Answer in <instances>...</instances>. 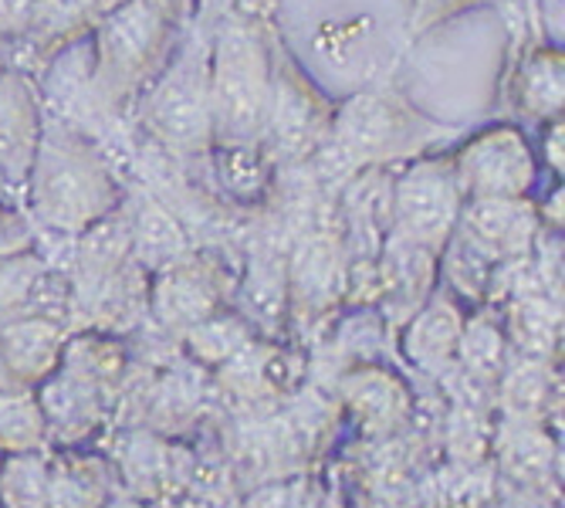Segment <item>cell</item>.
Listing matches in <instances>:
<instances>
[{
  "mask_svg": "<svg viewBox=\"0 0 565 508\" xmlns=\"http://www.w3.org/2000/svg\"><path fill=\"white\" fill-rule=\"evenodd\" d=\"M44 268H47V258L31 251V244L0 254V322L28 313L31 292Z\"/></svg>",
  "mask_w": 565,
  "mask_h": 508,
  "instance_id": "e0dca14e",
  "label": "cell"
},
{
  "mask_svg": "<svg viewBox=\"0 0 565 508\" xmlns=\"http://www.w3.org/2000/svg\"><path fill=\"white\" fill-rule=\"evenodd\" d=\"M44 133V102L38 78L8 68L0 72V177L18 193L24 208V183Z\"/></svg>",
  "mask_w": 565,
  "mask_h": 508,
  "instance_id": "30bf717a",
  "label": "cell"
},
{
  "mask_svg": "<svg viewBox=\"0 0 565 508\" xmlns=\"http://www.w3.org/2000/svg\"><path fill=\"white\" fill-rule=\"evenodd\" d=\"M457 342H460L457 309L444 295H437L427 309L414 319V326H409L406 349L424 367H444L450 360V352L457 349Z\"/></svg>",
  "mask_w": 565,
  "mask_h": 508,
  "instance_id": "2e32d148",
  "label": "cell"
},
{
  "mask_svg": "<svg viewBox=\"0 0 565 508\" xmlns=\"http://www.w3.org/2000/svg\"><path fill=\"white\" fill-rule=\"evenodd\" d=\"M183 31L163 21L146 0H122L88 34V95L95 119L132 123L146 88L167 68Z\"/></svg>",
  "mask_w": 565,
  "mask_h": 508,
  "instance_id": "3957f363",
  "label": "cell"
},
{
  "mask_svg": "<svg viewBox=\"0 0 565 508\" xmlns=\"http://www.w3.org/2000/svg\"><path fill=\"white\" fill-rule=\"evenodd\" d=\"M234 8V0H196V18L200 24H214L217 18H224Z\"/></svg>",
  "mask_w": 565,
  "mask_h": 508,
  "instance_id": "cb8c5ba5",
  "label": "cell"
},
{
  "mask_svg": "<svg viewBox=\"0 0 565 508\" xmlns=\"http://www.w3.org/2000/svg\"><path fill=\"white\" fill-rule=\"evenodd\" d=\"M460 356H465L468 377H494L501 367V332L488 322V319H475L468 329H460V342H457Z\"/></svg>",
  "mask_w": 565,
  "mask_h": 508,
  "instance_id": "ac0fdd59",
  "label": "cell"
},
{
  "mask_svg": "<svg viewBox=\"0 0 565 508\" xmlns=\"http://www.w3.org/2000/svg\"><path fill=\"white\" fill-rule=\"evenodd\" d=\"M525 8H529V18H532V24L539 28V8H535V0H525Z\"/></svg>",
  "mask_w": 565,
  "mask_h": 508,
  "instance_id": "4316f807",
  "label": "cell"
},
{
  "mask_svg": "<svg viewBox=\"0 0 565 508\" xmlns=\"http://www.w3.org/2000/svg\"><path fill=\"white\" fill-rule=\"evenodd\" d=\"M211 177L221 187V200L231 208H268L278 170L265 157L262 142H214L207 152Z\"/></svg>",
  "mask_w": 565,
  "mask_h": 508,
  "instance_id": "5bb4252c",
  "label": "cell"
},
{
  "mask_svg": "<svg viewBox=\"0 0 565 508\" xmlns=\"http://www.w3.org/2000/svg\"><path fill=\"white\" fill-rule=\"evenodd\" d=\"M0 208H8V211H18V214H24V208H21L18 193L8 187V180H4V177H0Z\"/></svg>",
  "mask_w": 565,
  "mask_h": 508,
  "instance_id": "d4e9b609",
  "label": "cell"
},
{
  "mask_svg": "<svg viewBox=\"0 0 565 508\" xmlns=\"http://www.w3.org/2000/svg\"><path fill=\"white\" fill-rule=\"evenodd\" d=\"M562 142H565V123H562V116H558V119L545 123V142H542V157H545V163L552 167L555 180H562V170H565Z\"/></svg>",
  "mask_w": 565,
  "mask_h": 508,
  "instance_id": "603a6c76",
  "label": "cell"
},
{
  "mask_svg": "<svg viewBox=\"0 0 565 508\" xmlns=\"http://www.w3.org/2000/svg\"><path fill=\"white\" fill-rule=\"evenodd\" d=\"M484 0H414V14H409V34H427L430 28L465 14L468 8H478Z\"/></svg>",
  "mask_w": 565,
  "mask_h": 508,
  "instance_id": "d6986e66",
  "label": "cell"
},
{
  "mask_svg": "<svg viewBox=\"0 0 565 508\" xmlns=\"http://www.w3.org/2000/svg\"><path fill=\"white\" fill-rule=\"evenodd\" d=\"M65 352L62 322L44 316H14L0 322V367L11 380L34 383L58 367Z\"/></svg>",
  "mask_w": 565,
  "mask_h": 508,
  "instance_id": "9a60e30c",
  "label": "cell"
},
{
  "mask_svg": "<svg viewBox=\"0 0 565 508\" xmlns=\"http://www.w3.org/2000/svg\"><path fill=\"white\" fill-rule=\"evenodd\" d=\"M139 136L163 157L186 167L203 160L214 146L211 126V24L193 21L167 68L157 75L132 113Z\"/></svg>",
  "mask_w": 565,
  "mask_h": 508,
  "instance_id": "5b68a950",
  "label": "cell"
},
{
  "mask_svg": "<svg viewBox=\"0 0 565 508\" xmlns=\"http://www.w3.org/2000/svg\"><path fill=\"white\" fill-rule=\"evenodd\" d=\"M275 88V34L231 8L211 24L214 142H262Z\"/></svg>",
  "mask_w": 565,
  "mask_h": 508,
  "instance_id": "277c9868",
  "label": "cell"
},
{
  "mask_svg": "<svg viewBox=\"0 0 565 508\" xmlns=\"http://www.w3.org/2000/svg\"><path fill=\"white\" fill-rule=\"evenodd\" d=\"M542 393H545V377L532 363L529 367L522 363L504 380V396H508V403H515L519 411H532L535 403H542Z\"/></svg>",
  "mask_w": 565,
  "mask_h": 508,
  "instance_id": "ffe728a7",
  "label": "cell"
},
{
  "mask_svg": "<svg viewBox=\"0 0 565 508\" xmlns=\"http://www.w3.org/2000/svg\"><path fill=\"white\" fill-rule=\"evenodd\" d=\"M454 234L488 265H501L532 254L542 221L532 197H481L465 200Z\"/></svg>",
  "mask_w": 565,
  "mask_h": 508,
  "instance_id": "9c48e42d",
  "label": "cell"
},
{
  "mask_svg": "<svg viewBox=\"0 0 565 508\" xmlns=\"http://www.w3.org/2000/svg\"><path fill=\"white\" fill-rule=\"evenodd\" d=\"M460 208H465V193H460L454 163L444 152H427V157L409 160L393 177L390 187L393 231L437 254L450 241Z\"/></svg>",
  "mask_w": 565,
  "mask_h": 508,
  "instance_id": "52a82bcc",
  "label": "cell"
},
{
  "mask_svg": "<svg viewBox=\"0 0 565 508\" xmlns=\"http://www.w3.org/2000/svg\"><path fill=\"white\" fill-rule=\"evenodd\" d=\"M31 11H34V0H0V38H21L28 31V21H31Z\"/></svg>",
  "mask_w": 565,
  "mask_h": 508,
  "instance_id": "44dd1931",
  "label": "cell"
},
{
  "mask_svg": "<svg viewBox=\"0 0 565 508\" xmlns=\"http://www.w3.org/2000/svg\"><path fill=\"white\" fill-rule=\"evenodd\" d=\"M126 180L78 126L44 116V133L24 183V218L47 237H78L126 200Z\"/></svg>",
  "mask_w": 565,
  "mask_h": 508,
  "instance_id": "6da1fadb",
  "label": "cell"
},
{
  "mask_svg": "<svg viewBox=\"0 0 565 508\" xmlns=\"http://www.w3.org/2000/svg\"><path fill=\"white\" fill-rule=\"evenodd\" d=\"M126 214L132 234V262L146 272H160L190 251L180 214L149 190H126Z\"/></svg>",
  "mask_w": 565,
  "mask_h": 508,
  "instance_id": "4fadbf2b",
  "label": "cell"
},
{
  "mask_svg": "<svg viewBox=\"0 0 565 508\" xmlns=\"http://www.w3.org/2000/svg\"><path fill=\"white\" fill-rule=\"evenodd\" d=\"M224 258L211 251H186L183 258L160 268L157 309L170 326H196L217 316L224 298Z\"/></svg>",
  "mask_w": 565,
  "mask_h": 508,
  "instance_id": "8fae6325",
  "label": "cell"
},
{
  "mask_svg": "<svg viewBox=\"0 0 565 508\" xmlns=\"http://www.w3.org/2000/svg\"><path fill=\"white\" fill-rule=\"evenodd\" d=\"M335 106L301 75L295 59L275 38V88L262 136V149L275 170L308 163L329 139Z\"/></svg>",
  "mask_w": 565,
  "mask_h": 508,
  "instance_id": "8992f818",
  "label": "cell"
},
{
  "mask_svg": "<svg viewBox=\"0 0 565 508\" xmlns=\"http://www.w3.org/2000/svg\"><path fill=\"white\" fill-rule=\"evenodd\" d=\"M8 68H11V41L0 38V72H8Z\"/></svg>",
  "mask_w": 565,
  "mask_h": 508,
  "instance_id": "484cf974",
  "label": "cell"
},
{
  "mask_svg": "<svg viewBox=\"0 0 565 508\" xmlns=\"http://www.w3.org/2000/svg\"><path fill=\"white\" fill-rule=\"evenodd\" d=\"M450 163L465 200L481 197H532L539 160L529 136L519 126H491L468 139Z\"/></svg>",
  "mask_w": 565,
  "mask_h": 508,
  "instance_id": "ba28073f",
  "label": "cell"
},
{
  "mask_svg": "<svg viewBox=\"0 0 565 508\" xmlns=\"http://www.w3.org/2000/svg\"><path fill=\"white\" fill-rule=\"evenodd\" d=\"M447 139V126L417 113L396 92H359L335 106L329 139L305 170L329 197H339L359 170L409 163L440 149Z\"/></svg>",
  "mask_w": 565,
  "mask_h": 508,
  "instance_id": "7a4b0ae2",
  "label": "cell"
},
{
  "mask_svg": "<svg viewBox=\"0 0 565 508\" xmlns=\"http://www.w3.org/2000/svg\"><path fill=\"white\" fill-rule=\"evenodd\" d=\"M163 21H170L177 31H186L196 18V0H146Z\"/></svg>",
  "mask_w": 565,
  "mask_h": 508,
  "instance_id": "7402d4cb",
  "label": "cell"
},
{
  "mask_svg": "<svg viewBox=\"0 0 565 508\" xmlns=\"http://www.w3.org/2000/svg\"><path fill=\"white\" fill-rule=\"evenodd\" d=\"M511 106L525 123H552L565 106V59L558 44L532 41L519 59L515 72L508 75Z\"/></svg>",
  "mask_w": 565,
  "mask_h": 508,
  "instance_id": "7c38bea8",
  "label": "cell"
}]
</instances>
